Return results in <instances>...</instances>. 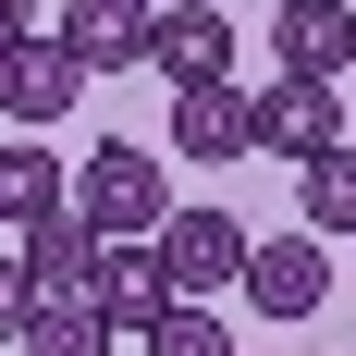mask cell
<instances>
[{
	"label": "cell",
	"instance_id": "1",
	"mask_svg": "<svg viewBox=\"0 0 356 356\" xmlns=\"http://www.w3.org/2000/svg\"><path fill=\"white\" fill-rule=\"evenodd\" d=\"M172 172H160V147L147 136H111L86 147V172H74V221L99 234V246H147V234H172Z\"/></svg>",
	"mask_w": 356,
	"mask_h": 356
},
{
	"label": "cell",
	"instance_id": "2",
	"mask_svg": "<svg viewBox=\"0 0 356 356\" xmlns=\"http://www.w3.org/2000/svg\"><path fill=\"white\" fill-rule=\"evenodd\" d=\"M99 234L86 221H49V234H13V320H37V307H99Z\"/></svg>",
	"mask_w": 356,
	"mask_h": 356
},
{
	"label": "cell",
	"instance_id": "3",
	"mask_svg": "<svg viewBox=\"0 0 356 356\" xmlns=\"http://www.w3.org/2000/svg\"><path fill=\"white\" fill-rule=\"evenodd\" d=\"M74 99H86V74H74V49L49 25H13L0 37V111H13V123H25V136H49V123H74Z\"/></svg>",
	"mask_w": 356,
	"mask_h": 356
},
{
	"label": "cell",
	"instance_id": "4",
	"mask_svg": "<svg viewBox=\"0 0 356 356\" xmlns=\"http://www.w3.org/2000/svg\"><path fill=\"white\" fill-rule=\"evenodd\" d=\"M160 258H172V295H184V307H209V295H234V283L258 270V234H246L234 209H172Z\"/></svg>",
	"mask_w": 356,
	"mask_h": 356
},
{
	"label": "cell",
	"instance_id": "5",
	"mask_svg": "<svg viewBox=\"0 0 356 356\" xmlns=\"http://www.w3.org/2000/svg\"><path fill=\"white\" fill-rule=\"evenodd\" d=\"M234 13H209V0H172L160 25H147V74H172V99L184 86H234Z\"/></svg>",
	"mask_w": 356,
	"mask_h": 356
},
{
	"label": "cell",
	"instance_id": "6",
	"mask_svg": "<svg viewBox=\"0 0 356 356\" xmlns=\"http://www.w3.org/2000/svg\"><path fill=\"white\" fill-rule=\"evenodd\" d=\"M258 147H270V160H295V172H320L332 147H344V111H332V86H307V74H270V86H258Z\"/></svg>",
	"mask_w": 356,
	"mask_h": 356
},
{
	"label": "cell",
	"instance_id": "7",
	"mask_svg": "<svg viewBox=\"0 0 356 356\" xmlns=\"http://www.w3.org/2000/svg\"><path fill=\"white\" fill-rule=\"evenodd\" d=\"M246 307H258V320H320V307H332V246H320V234H258Z\"/></svg>",
	"mask_w": 356,
	"mask_h": 356
},
{
	"label": "cell",
	"instance_id": "8",
	"mask_svg": "<svg viewBox=\"0 0 356 356\" xmlns=\"http://www.w3.org/2000/svg\"><path fill=\"white\" fill-rule=\"evenodd\" d=\"M184 295H172V258H160V234H147V246H111L99 258V320L123 332V344H147V332L172 320Z\"/></svg>",
	"mask_w": 356,
	"mask_h": 356
},
{
	"label": "cell",
	"instance_id": "9",
	"mask_svg": "<svg viewBox=\"0 0 356 356\" xmlns=\"http://www.w3.org/2000/svg\"><path fill=\"white\" fill-rule=\"evenodd\" d=\"M147 25H160V13H136V0H62V13H49V37L74 49V74H136Z\"/></svg>",
	"mask_w": 356,
	"mask_h": 356
},
{
	"label": "cell",
	"instance_id": "10",
	"mask_svg": "<svg viewBox=\"0 0 356 356\" xmlns=\"http://www.w3.org/2000/svg\"><path fill=\"white\" fill-rule=\"evenodd\" d=\"M160 147H172V160H246L258 147V86H184Z\"/></svg>",
	"mask_w": 356,
	"mask_h": 356
},
{
	"label": "cell",
	"instance_id": "11",
	"mask_svg": "<svg viewBox=\"0 0 356 356\" xmlns=\"http://www.w3.org/2000/svg\"><path fill=\"white\" fill-rule=\"evenodd\" d=\"M270 49H283V74L332 86V74L356 62V13L344 0H283V13H270Z\"/></svg>",
	"mask_w": 356,
	"mask_h": 356
},
{
	"label": "cell",
	"instance_id": "12",
	"mask_svg": "<svg viewBox=\"0 0 356 356\" xmlns=\"http://www.w3.org/2000/svg\"><path fill=\"white\" fill-rule=\"evenodd\" d=\"M295 221L320 246H356V147H332L320 172H295Z\"/></svg>",
	"mask_w": 356,
	"mask_h": 356
},
{
	"label": "cell",
	"instance_id": "13",
	"mask_svg": "<svg viewBox=\"0 0 356 356\" xmlns=\"http://www.w3.org/2000/svg\"><path fill=\"white\" fill-rule=\"evenodd\" d=\"M0 209H13V234H49V221L74 209L62 172H49V147H13V160H0Z\"/></svg>",
	"mask_w": 356,
	"mask_h": 356
},
{
	"label": "cell",
	"instance_id": "14",
	"mask_svg": "<svg viewBox=\"0 0 356 356\" xmlns=\"http://www.w3.org/2000/svg\"><path fill=\"white\" fill-rule=\"evenodd\" d=\"M123 332L99 320V307H37V320H13V356H111Z\"/></svg>",
	"mask_w": 356,
	"mask_h": 356
},
{
	"label": "cell",
	"instance_id": "15",
	"mask_svg": "<svg viewBox=\"0 0 356 356\" xmlns=\"http://www.w3.org/2000/svg\"><path fill=\"white\" fill-rule=\"evenodd\" d=\"M147 356H234V320L221 307H172V320L147 332Z\"/></svg>",
	"mask_w": 356,
	"mask_h": 356
}]
</instances>
